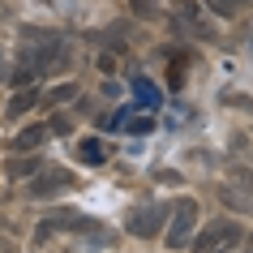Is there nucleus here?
I'll return each instance as SVG.
<instances>
[{
  "label": "nucleus",
  "mask_w": 253,
  "mask_h": 253,
  "mask_svg": "<svg viewBox=\"0 0 253 253\" xmlns=\"http://www.w3.org/2000/svg\"><path fill=\"white\" fill-rule=\"evenodd\" d=\"M69 43L60 35H52L47 43H22V69L30 73H52V69H65L69 65Z\"/></svg>",
  "instance_id": "nucleus-1"
},
{
  "label": "nucleus",
  "mask_w": 253,
  "mask_h": 253,
  "mask_svg": "<svg viewBox=\"0 0 253 253\" xmlns=\"http://www.w3.org/2000/svg\"><path fill=\"white\" fill-rule=\"evenodd\" d=\"M82 232V236H90V240H99V245H112V232H107L103 223H94L90 214H82V211H52L47 219H43V227H39V236H47V232Z\"/></svg>",
  "instance_id": "nucleus-2"
},
{
  "label": "nucleus",
  "mask_w": 253,
  "mask_h": 253,
  "mask_svg": "<svg viewBox=\"0 0 253 253\" xmlns=\"http://www.w3.org/2000/svg\"><path fill=\"white\" fill-rule=\"evenodd\" d=\"M69 189H78V176L65 172V168H47V172H39L26 185V198L30 202H43V198H56V193H69Z\"/></svg>",
  "instance_id": "nucleus-3"
},
{
  "label": "nucleus",
  "mask_w": 253,
  "mask_h": 253,
  "mask_svg": "<svg viewBox=\"0 0 253 253\" xmlns=\"http://www.w3.org/2000/svg\"><path fill=\"white\" fill-rule=\"evenodd\" d=\"M168 219H172V227H168V249H185L189 232H193V223H198V202L193 198L176 202V211L168 214Z\"/></svg>",
  "instance_id": "nucleus-4"
},
{
  "label": "nucleus",
  "mask_w": 253,
  "mask_h": 253,
  "mask_svg": "<svg viewBox=\"0 0 253 253\" xmlns=\"http://www.w3.org/2000/svg\"><path fill=\"white\" fill-rule=\"evenodd\" d=\"M240 240V223L236 219H211V223L198 232V240H193V249H219V245H236Z\"/></svg>",
  "instance_id": "nucleus-5"
},
{
  "label": "nucleus",
  "mask_w": 253,
  "mask_h": 253,
  "mask_svg": "<svg viewBox=\"0 0 253 253\" xmlns=\"http://www.w3.org/2000/svg\"><path fill=\"white\" fill-rule=\"evenodd\" d=\"M163 219H168V206H142L125 219V232L129 236H155V232H163Z\"/></svg>",
  "instance_id": "nucleus-6"
},
{
  "label": "nucleus",
  "mask_w": 253,
  "mask_h": 253,
  "mask_svg": "<svg viewBox=\"0 0 253 253\" xmlns=\"http://www.w3.org/2000/svg\"><path fill=\"white\" fill-rule=\"evenodd\" d=\"M47 133H52L47 125H26V129L13 137V150H17V155H30V150H39L43 142H47Z\"/></svg>",
  "instance_id": "nucleus-7"
},
{
  "label": "nucleus",
  "mask_w": 253,
  "mask_h": 253,
  "mask_svg": "<svg viewBox=\"0 0 253 253\" xmlns=\"http://www.w3.org/2000/svg\"><path fill=\"white\" fill-rule=\"evenodd\" d=\"M129 86H133V94H137V103L146 107V112H155V107H159V86H155V82L150 78H129Z\"/></svg>",
  "instance_id": "nucleus-8"
},
{
  "label": "nucleus",
  "mask_w": 253,
  "mask_h": 253,
  "mask_svg": "<svg viewBox=\"0 0 253 253\" xmlns=\"http://www.w3.org/2000/svg\"><path fill=\"white\" fill-rule=\"evenodd\" d=\"M78 159L82 163H103L107 159V142L103 137H82L78 142Z\"/></svg>",
  "instance_id": "nucleus-9"
},
{
  "label": "nucleus",
  "mask_w": 253,
  "mask_h": 253,
  "mask_svg": "<svg viewBox=\"0 0 253 253\" xmlns=\"http://www.w3.org/2000/svg\"><path fill=\"white\" fill-rule=\"evenodd\" d=\"M35 172H39V159H26V155H17V159L4 168L9 180H22V176H35Z\"/></svg>",
  "instance_id": "nucleus-10"
},
{
  "label": "nucleus",
  "mask_w": 253,
  "mask_h": 253,
  "mask_svg": "<svg viewBox=\"0 0 253 253\" xmlns=\"http://www.w3.org/2000/svg\"><path fill=\"white\" fill-rule=\"evenodd\" d=\"M206 4H211L219 17H232V13H240V9H249L253 0H206Z\"/></svg>",
  "instance_id": "nucleus-11"
},
{
  "label": "nucleus",
  "mask_w": 253,
  "mask_h": 253,
  "mask_svg": "<svg viewBox=\"0 0 253 253\" xmlns=\"http://www.w3.org/2000/svg\"><path fill=\"white\" fill-rule=\"evenodd\" d=\"M26 107H35V90L13 94V103H9V112H4V116H26Z\"/></svg>",
  "instance_id": "nucleus-12"
},
{
  "label": "nucleus",
  "mask_w": 253,
  "mask_h": 253,
  "mask_svg": "<svg viewBox=\"0 0 253 253\" xmlns=\"http://www.w3.org/2000/svg\"><path fill=\"white\" fill-rule=\"evenodd\" d=\"M125 129L142 137V133H150V129H155V120H150V116H133V120H125Z\"/></svg>",
  "instance_id": "nucleus-13"
},
{
  "label": "nucleus",
  "mask_w": 253,
  "mask_h": 253,
  "mask_svg": "<svg viewBox=\"0 0 253 253\" xmlns=\"http://www.w3.org/2000/svg\"><path fill=\"white\" fill-rule=\"evenodd\" d=\"M133 13L146 17V22H150V17H159V0H133Z\"/></svg>",
  "instance_id": "nucleus-14"
},
{
  "label": "nucleus",
  "mask_w": 253,
  "mask_h": 253,
  "mask_svg": "<svg viewBox=\"0 0 253 253\" xmlns=\"http://www.w3.org/2000/svg\"><path fill=\"white\" fill-rule=\"evenodd\" d=\"M168 86H172V90L185 86V60H172V69H168Z\"/></svg>",
  "instance_id": "nucleus-15"
},
{
  "label": "nucleus",
  "mask_w": 253,
  "mask_h": 253,
  "mask_svg": "<svg viewBox=\"0 0 253 253\" xmlns=\"http://www.w3.org/2000/svg\"><path fill=\"white\" fill-rule=\"evenodd\" d=\"M73 94H78V86H73V82H65V86L47 90V103H65V99H73Z\"/></svg>",
  "instance_id": "nucleus-16"
},
{
  "label": "nucleus",
  "mask_w": 253,
  "mask_h": 253,
  "mask_svg": "<svg viewBox=\"0 0 253 253\" xmlns=\"http://www.w3.org/2000/svg\"><path fill=\"white\" fill-rule=\"evenodd\" d=\"M35 78H39V73H30V69H13V73H9V82H13V86H30Z\"/></svg>",
  "instance_id": "nucleus-17"
},
{
  "label": "nucleus",
  "mask_w": 253,
  "mask_h": 253,
  "mask_svg": "<svg viewBox=\"0 0 253 253\" xmlns=\"http://www.w3.org/2000/svg\"><path fill=\"white\" fill-rule=\"evenodd\" d=\"M47 129H52V133H69L73 125H69V116H52V125H47Z\"/></svg>",
  "instance_id": "nucleus-18"
},
{
  "label": "nucleus",
  "mask_w": 253,
  "mask_h": 253,
  "mask_svg": "<svg viewBox=\"0 0 253 253\" xmlns=\"http://www.w3.org/2000/svg\"><path fill=\"white\" fill-rule=\"evenodd\" d=\"M206 253H214V249H206Z\"/></svg>",
  "instance_id": "nucleus-19"
},
{
  "label": "nucleus",
  "mask_w": 253,
  "mask_h": 253,
  "mask_svg": "<svg viewBox=\"0 0 253 253\" xmlns=\"http://www.w3.org/2000/svg\"><path fill=\"white\" fill-rule=\"evenodd\" d=\"M78 253H82V249H78Z\"/></svg>",
  "instance_id": "nucleus-20"
}]
</instances>
